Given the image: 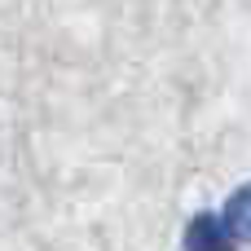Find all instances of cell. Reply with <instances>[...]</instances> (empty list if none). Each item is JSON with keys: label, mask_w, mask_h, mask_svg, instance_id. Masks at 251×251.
I'll use <instances>...</instances> for the list:
<instances>
[{"label": "cell", "mask_w": 251, "mask_h": 251, "mask_svg": "<svg viewBox=\"0 0 251 251\" xmlns=\"http://www.w3.org/2000/svg\"><path fill=\"white\" fill-rule=\"evenodd\" d=\"M185 251H234V238L225 234L221 216H199V221L190 225Z\"/></svg>", "instance_id": "1"}, {"label": "cell", "mask_w": 251, "mask_h": 251, "mask_svg": "<svg viewBox=\"0 0 251 251\" xmlns=\"http://www.w3.org/2000/svg\"><path fill=\"white\" fill-rule=\"evenodd\" d=\"M221 225H225V234H229V238H243V243H251V181H247V185H238V190L229 194Z\"/></svg>", "instance_id": "2"}]
</instances>
